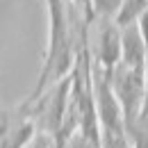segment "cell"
Wrapping results in <instances>:
<instances>
[{
  "label": "cell",
  "mask_w": 148,
  "mask_h": 148,
  "mask_svg": "<svg viewBox=\"0 0 148 148\" xmlns=\"http://www.w3.org/2000/svg\"><path fill=\"white\" fill-rule=\"evenodd\" d=\"M121 64L137 71H146V43L139 30V23L121 27Z\"/></svg>",
  "instance_id": "cell-5"
},
{
  "label": "cell",
  "mask_w": 148,
  "mask_h": 148,
  "mask_svg": "<svg viewBox=\"0 0 148 148\" xmlns=\"http://www.w3.org/2000/svg\"><path fill=\"white\" fill-rule=\"evenodd\" d=\"M89 53L96 57L91 64L110 77L121 59V30L114 25V21H110V16H100L96 27V48L89 46Z\"/></svg>",
  "instance_id": "cell-3"
},
{
  "label": "cell",
  "mask_w": 148,
  "mask_h": 148,
  "mask_svg": "<svg viewBox=\"0 0 148 148\" xmlns=\"http://www.w3.org/2000/svg\"><path fill=\"white\" fill-rule=\"evenodd\" d=\"M34 132L37 123L21 110L0 114V148H23Z\"/></svg>",
  "instance_id": "cell-4"
},
{
  "label": "cell",
  "mask_w": 148,
  "mask_h": 148,
  "mask_svg": "<svg viewBox=\"0 0 148 148\" xmlns=\"http://www.w3.org/2000/svg\"><path fill=\"white\" fill-rule=\"evenodd\" d=\"M46 2H48V12H50V46H48L46 62L41 66V73H39L37 87L27 100L39 98L46 89H50L55 82H59L62 77L71 73L77 37L84 27H89V23L80 25L73 21L66 0H46Z\"/></svg>",
  "instance_id": "cell-1"
},
{
  "label": "cell",
  "mask_w": 148,
  "mask_h": 148,
  "mask_svg": "<svg viewBox=\"0 0 148 148\" xmlns=\"http://www.w3.org/2000/svg\"><path fill=\"white\" fill-rule=\"evenodd\" d=\"M53 134L50 132H43V130H37L34 134H32V139L25 144L23 148H53Z\"/></svg>",
  "instance_id": "cell-8"
},
{
  "label": "cell",
  "mask_w": 148,
  "mask_h": 148,
  "mask_svg": "<svg viewBox=\"0 0 148 148\" xmlns=\"http://www.w3.org/2000/svg\"><path fill=\"white\" fill-rule=\"evenodd\" d=\"M89 2H91V9H96L100 16H110L121 5V0H89Z\"/></svg>",
  "instance_id": "cell-9"
},
{
  "label": "cell",
  "mask_w": 148,
  "mask_h": 148,
  "mask_svg": "<svg viewBox=\"0 0 148 148\" xmlns=\"http://www.w3.org/2000/svg\"><path fill=\"white\" fill-rule=\"evenodd\" d=\"M146 12V0H121L119 9H116V18L114 25L121 30L130 23H137V18Z\"/></svg>",
  "instance_id": "cell-6"
},
{
  "label": "cell",
  "mask_w": 148,
  "mask_h": 148,
  "mask_svg": "<svg viewBox=\"0 0 148 148\" xmlns=\"http://www.w3.org/2000/svg\"><path fill=\"white\" fill-rule=\"evenodd\" d=\"M66 148H100V141H93L89 137L80 134L77 130H73L66 139Z\"/></svg>",
  "instance_id": "cell-7"
},
{
  "label": "cell",
  "mask_w": 148,
  "mask_h": 148,
  "mask_svg": "<svg viewBox=\"0 0 148 148\" xmlns=\"http://www.w3.org/2000/svg\"><path fill=\"white\" fill-rule=\"evenodd\" d=\"M110 87L119 100L123 130L128 134L139 121V116L146 112V71L130 69L119 62L110 75Z\"/></svg>",
  "instance_id": "cell-2"
}]
</instances>
